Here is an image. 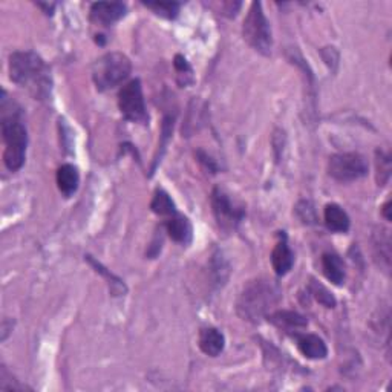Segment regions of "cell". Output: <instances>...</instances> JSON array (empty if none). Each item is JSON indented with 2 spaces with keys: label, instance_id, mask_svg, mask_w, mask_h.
I'll list each match as a JSON object with an SVG mask.
<instances>
[{
  "label": "cell",
  "instance_id": "6da1fadb",
  "mask_svg": "<svg viewBox=\"0 0 392 392\" xmlns=\"http://www.w3.org/2000/svg\"><path fill=\"white\" fill-rule=\"evenodd\" d=\"M10 77L36 98H46L51 91V75L40 56L31 51H17L10 56Z\"/></svg>",
  "mask_w": 392,
  "mask_h": 392
},
{
  "label": "cell",
  "instance_id": "7a4b0ae2",
  "mask_svg": "<svg viewBox=\"0 0 392 392\" xmlns=\"http://www.w3.org/2000/svg\"><path fill=\"white\" fill-rule=\"evenodd\" d=\"M281 291L272 281L255 279L244 287L236 304L237 314L249 322H259L279 302Z\"/></svg>",
  "mask_w": 392,
  "mask_h": 392
},
{
  "label": "cell",
  "instance_id": "3957f363",
  "mask_svg": "<svg viewBox=\"0 0 392 392\" xmlns=\"http://www.w3.org/2000/svg\"><path fill=\"white\" fill-rule=\"evenodd\" d=\"M2 135L5 143L3 163L8 171L15 172L25 163L28 135L19 115L11 113L2 118Z\"/></svg>",
  "mask_w": 392,
  "mask_h": 392
},
{
  "label": "cell",
  "instance_id": "277c9868",
  "mask_svg": "<svg viewBox=\"0 0 392 392\" xmlns=\"http://www.w3.org/2000/svg\"><path fill=\"white\" fill-rule=\"evenodd\" d=\"M132 71V63L121 52H107L92 66V79L98 91H109L125 81Z\"/></svg>",
  "mask_w": 392,
  "mask_h": 392
},
{
  "label": "cell",
  "instance_id": "5b68a950",
  "mask_svg": "<svg viewBox=\"0 0 392 392\" xmlns=\"http://www.w3.org/2000/svg\"><path fill=\"white\" fill-rule=\"evenodd\" d=\"M242 36L253 49L264 56H270L273 48L272 26L265 17L260 2H253L250 5V10L244 19Z\"/></svg>",
  "mask_w": 392,
  "mask_h": 392
},
{
  "label": "cell",
  "instance_id": "8992f818",
  "mask_svg": "<svg viewBox=\"0 0 392 392\" xmlns=\"http://www.w3.org/2000/svg\"><path fill=\"white\" fill-rule=\"evenodd\" d=\"M118 106L123 117L132 123L146 125L149 121L148 111H146L141 81L135 79L123 86L118 94Z\"/></svg>",
  "mask_w": 392,
  "mask_h": 392
},
{
  "label": "cell",
  "instance_id": "52a82bcc",
  "mask_svg": "<svg viewBox=\"0 0 392 392\" xmlns=\"http://www.w3.org/2000/svg\"><path fill=\"white\" fill-rule=\"evenodd\" d=\"M212 209L218 226L222 230H226V232L235 230L240 226V222L244 219L245 214L244 207L236 204L227 191L219 187L212 191Z\"/></svg>",
  "mask_w": 392,
  "mask_h": 392
},
{
  "label": "cell",
  "instance_id": "ba28073f",
  "mask_svg": "<svg viewBox=\"0 0 392 392\" xmlns=\"http://www.w3.org/2000/svg\"><path fill=\"white\" fill-rule=\"evenodd\" d=\"M328 173L342 182L356 181L368 173V163L359 153H337L329 158Z\"/></svg>",
  "mask_w": 392,
  "mask_h": 392
},
{
  "label": "cell",
  "instance_id": "9c48e42d",
  "mask_svg": "<svg viewBox=\"0 0 392 392\" xmlns=\"http://www.w3.org/2000/svg\"><path fill=\"white\" fill-rule=\"evenodd\" d=\"M91 20L98 25L109 26L126 14V5L121 2H97L91 6Z\"/></svg>",
  "mask_w": 392,
  "mask_h": 392
},
{
  "label": "cell",
  "instance_id": "30bf717a",
  "mask_svg": "<svg viewBox=\"0 0 392 392\" xmlns=\"http://www.w3.org/2000/svg\"><path fill=\"white\" fill-rule=\"evenodd\" d=\"M272 264H273V270L279 276L287 274L291 268H293L295 255L288 247L287 236L283 232L279 233V241L274 245V249L272 251Z\"/></svg>",
  "mask_w": 392,
  "mask_h": 392
},
{
  "label": "cell",
  "instance_id": "8fae6325",
  "mask_svg": "<svg viewBox=\"0 0 392 392\" xmlns=\"http://www.w3.org/2000/svg\"><path fill=\"white\" fill-rule=\"evenodd\" d=\"M199 348L210 357L219 356L226 347V337L217 328H203L199 333Z\"/></svg>",
  "mask_w": 392,
  "mask_h": 392
},
{
  "label": "cell",
  "instance_id": "7c38bea8",
  "mask_svg": "<svg viewBox=\"0 0 392 392\" xmlns=\"http://www.w3.org/2000/svg\"><path fill=\"white\" fill-rule=\"evenodd\" d=\"M297 348L306 359L319 360L328 356V348L325 342L316 334H301L296 336Z\"/></svg>",
  "mask_w": 392,
  "mask_h": 392
},
{
  "label": "cell",
  "instance_id": "4fadbf2b",
  "mask_svg": "<svg viewBox=\"0 0 392 392\" xmlns=\"http://www.w3.org/2000/svg\"><path fill=\"white\" fill-rule=\"evenodd\" d=\"M166 228L168 236L178 244L186 245L191 241V236H194V228H191L190 221L178 213H175L173 217L167 221Z\"/></svg>",
  "mask_w": 392,
  "mask_h": 392
},
{
  "label": "cell",
  "instance_id": "5bb4252c",
  "mask_svg": "<svg viewBox=\"0 0 392 392\" xmlns=\"http://www.w3.org/2000/svg\"><path fill=\"white\" fill-rule=\"evenodd\" d=\"M324 219L327 227L336 233H347L350 230V217L340 205L328 204L324 210Z\"/></svg>",
  "mask_w": 392,
  "mask_h": 392
},
{
  "label": "cell",
  "instance_id": "9a60e30c",
  "mask_svg": "<svg viewBox=\"0 0 392 392\" xmlns=\"http://www.w3.org/2000/svg\"><path fill=\"white\" fill-rule=\"evenodd\" d=\"M322 268H324V274L329 282H333L334 285H342L347 278V272H345V264L339 255L336 253H325L322 256Z\"/></svg>",
  "mask_w": 392,
  "mask_h": 392
},
{
  "label": "cell",
  "instance_id": "2e32d148",
  "mask_svg": "<svg viewBox=\"0 0 392 392\" xmlns=\"http://www.w3.org/2000/svg\"><path fill=\"white\" fill-rule=\"evenodd\" d=\"M80 184V175L77 167L72 164H63L58 167L57 171V186L60 189L61 194L65 196H71L75 194V190L79 189Z\"/></svg>",
  "mask_w": 392,
  "mask_h": 392
},
{
  "label": "cell",
  "instance_id": "e0dca14e",
  "mask_svg": "<svg viewBox=\"0 0 392 392\" xmlns=\"http://www.w3.org/2000/svg\"><path fill=\"white\" fill-rule=\"evenodd\" d=\"M373 241H374L375 258L382 260L380 265H383L386 268V270H389V265H391V237H389V232L385 228H380L379 232H375Z\"/></svg>",
  "mask_w": 392,
  "mask_h": 392
},
{
  "label": "cell",
  "instance_id": "ac0fdd59",
  "mask_svg": "<svg viewBox=\"0 0 392 392\" xmlns=\"http://www.w3.org/2000/svg\"><path fill=\"white\" fill-rule=\"evenodd\" d=\"M268 319L279 328H304L308 325V322L304 316L293 311H278L268 316Z\"/></svg>",
  "mask_w": 392,
  "mask_h": 392
},
{
  "label": "cell",
  "instance_id": "d6986e66",
  "mask_svg": "<svg viewBox=\"0 0 392 392\" xmlns=\"http://www.w3.org/2000/svg\"><path fill=\"white\" fill-rule=\"evenodd\" d=\"M150 209L153 213L159 214V217H173L176 213L175 210V203L172 201V198L168 196L167 191L158 189L155 191V195L152 198Z\"/></svg>",
  "mask_w": 392,
  "mask_h": 392
},
{
  "label": "cell",
  "instance_id": "ffe728a7",
  "mask_svg": "<svg viewBox=\"0 0 392 392\" xmlns=\"http://www.w3.org/2000/svg\"><path fill=\"white\" fill-rule=\"evenodd\" d=\"M144 5L164 19H175L180 13V3L176 2H144Z\"/></svg>",
  "mask_w": 392,
  "mask_h": 392
},
{
  "label": "cell",
  "instance_id": "44dd1931",
  "mask_svg": "<svg viewBox=\"0 0 392 392\" xmlns=\"http://www.w3.org/2000/svg\"><path fill=\"white\" fill-rule=\"evenodd\" d=\"M310 291H311V295L314 296V299H316L319 304L327 306V308H334V306H336L334 296L329 293V291L324 285H322V283H319L316 281H311Z\"/></svg>",
  "mask_w": 392,
  "mask_h": 392
},
{
  "label": "cell",
  "instance_id": "7402d4cb",
  "mask_svg": "<svg viewBox=\"0 0 392 392\" xmlns=\"http://www.w3.org/2000/svg\"><path fill=\"white\" fill-rule=\"evenodd\" d=\"M377 159H375V164H377V182L379 186H385L391 176V158L388 153L377 150Z\"/></svg>",
  "mask_w": 392,
  "mask_h": 392
},
{
  "label": "cell",
  "instance_id": "603a6c76",
  "mask_svg": "<svg viewBox=\"0 0 392 392\" xmlns=\"http://www.w3.org/2000/svg\"><path fill=\"white\" fill-rule=\"evenodd\" d=\"M175 69L178 72V81L181 86H187L189 83L194 81V75H191V68L187 63V60L184 58L182 56H176L175 57Z\"/></svg>",
  "mask_w": 392,
  "mask_h": 392
},
{
  "label": "cell",
  "instance_id": "cb8c5ba5",
  "mask_svg": "<svg viewBox=\"0 0 392 392\" xmlns=\"http://www.w3.org/2000/svg\"><path fill=\"white\" fill-rule=\"evenodd\" d=\"M296 213L304 224H314L317 221L316 209L310 201H301L296 205Z\"/></svg>",
  "mask_w": 392,
  "mask_h": 392
},
{
  "label": "cell",
  "instance_id": "d4e9b609",
  "mask_svg": "<svg viewBox=\"0 0 392 392\" xmlns=\"http://www.w3.org/2000/svg\"><path fill=\"white\" fill-rule=\"evenodd\" d=\"M198 158H199V161H201V163H204L207 167L210 168V171H213V172H217V166H214V163L213 161L205 155V153H203V152H198Z\"/></svg>",
  "mask_w": 392,
  "mask_h": 392
},
{
  "label": "cell",
  "instance_id": "484cf974",
  "mask_svg": "<svg viewBox=\"0 0 392 392\" xmlns=\"http://www.w3.org/2000/svg\"><path fill=\"white\" fill-rule=\"evenodd\" d=\"M383 214H385V218L389 221L391 217H389V203H386L385 205H383Z\"/></svg>",
  "mask_w": 392,
  "mask_h": 392
}]
</instances>
